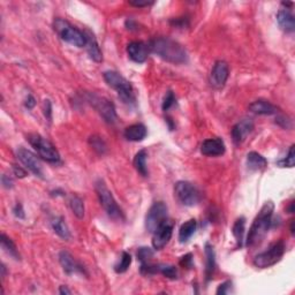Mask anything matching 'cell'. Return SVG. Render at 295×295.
Returning <instances> with one entry per match:
<instances>
[{
  "instance_id": "6da1fadb",
  "label": "cell",
  "mask_w": 295,
  "mask_h": 295,
  "mask_svg": "<svg viewBox=\"0 0 295 295\" xmlns=\"http://www.w3.org/2000/svg\"><path fill=\"white\" fill-rule=\"evenodd\" d=\"M150 52L155 53L165 62L182 65L188 62V53L181 44L169 37H159L149 42Z\"/></svg>"
},
{
  "instance_id": "7a4b0ae2",
  "label": "cell",
  "mask_w": 295,
  "mask_h": 295,
  "mask_svg": "<svg viewBox=\"0 0 295 295\" xmlns=\"http://www.w3.org/2000/svg\"><path fill=\"white\" fill-rule=\"evenodd\" d=\"M274 204L272 202H267L262 207L257 216L253 221L252 226H250L248 236L246 240V246L248 248H254L258 246L265 238L270 226L272 224V216H274Z\"/></svg>"
},
{
  "instance_id": "3957f363",
  "label": "cell",
  "mask_w": 295,
  "mask_h": 295,
  "mask_svg": "<svg viewBox=\"0 0 295 295\" xmlns=\"http://www.w3.org/2000/svg\"><path fill=\"white\" fill-rule=\"evenodd\" d=\"M103 78H104L108 86H111L112 89H114L118 92V96L125 104L135 105L136 97L133 85L121 74L114 72V70H107V72L103 74Z\"/></svg>"
},
{
  "instance_id": "277c9868",
  "label": "cell",
  "mask_w": 295,
  "mask_h": 295,
  "mask_svg": "<svg viewBox=\"0 0 295 295\" xmlns=\"http://www.w3.org/2000/svg\"><path fill=\"white\" fill-rule=\"evenodd\" d=\"M53 28L59 37L66 43L76 47H84L86 44V38L84 31L80 30L68 21L58 18L53 22Z\"/></svg>"
},
{
  "instance_id": "5b68a950",
  "label": "cell",
  "mask_w": 295,
  "mask_h": 295,
  "mask_svg": "<svg viewBox=\"0 0 295 295\" xmlns=\"http://www.w3.org/2000/svg\"><path fill=\"white\" fill-rule=\"evenodd\" d=\"M95 189L103 209L105 210V212L107 213V216L117 221L124 220L125 217H124L123 210L120 209V207L118 205L117 201L114 200L111 190L107 188V186L105 185V182L99 179V180H97V182H96Z\"/></svg>"
},
{
  "instance_id": "8992f818",
  "label": "cell",
  "mask_w": 295,
  "mask_h": 295,
  "mask_svg": "<svg viewBox=\"0 0 295 295\" xmlns=\"http://www.w3.org/2000/svg\"><path fill=\"white\" fill-rule=\"evenodd\" d=\"M27 140L28 142L30 143V146L36 150L38 156H40L42 159L46 160L47 163H51V164H58V163H60L59 152H58L56 147H54L50 141L44 139L40 134H29Z\"/></svg>"
},
{
  "instance_id": "52a82bcc",
  "label": "cell",
  "mask_w": 295,
  "mask_h": 295,
  "mask_svg": "<svg viewBox=\"0 0 295 295\" xmlns=\"http://www.w3.org/2000/svg\"><path fill=\"white\" fill-rule=\"evenodd\" d=\"M285 250H286L285 242L283 240H279V241L272 243L265 252L256 256L254 258V265L259 269L270 268L280 261L285 254Z\"/></svg>"
},
{
  "instance_id": "ba28073f",
  "label": "cell",
  "mask_w": 295,
  "mask_h": 295,
  "mask_svg": "<svg viewBox=\"0 0 295 295\" xmlns=\"http://www.w3.org/2000/svg\"><path fill=\"white\" fill-rule=\"evenodd\" d=\"M169 209L164 202H156L151 205L146 216V229L153 234L160 226L168 223Z\"/></svg>"
},
{
  "instance_id": "9c48e42d",
  "label": "cell",
  "mask_w": 295,
  "mask_h": 295,
  "mask_svg": "<svg viewBox=\"0 0 295 295\" xmlns=\"http://www.w3.org/2000/svg\"><path fill=\"white\" fill-rule=\"evenodd\" d=\"M174 196L185 207H194L201 200L200 191L188 181H179L174 186Z\"/></svg>"
},
{
  "instance_id": "30bf717a",
  "label": "cell",
  "mask_w": 295,
  "mask_h": 295,
  "mask_svg": "<svg viewBox=\"0 0 295 295\" xmlns=\"http://www.w3.org/2000/svg\"><path fill=\"white\" fill-rule=\"evenodd\" d=\"M88 101L91 103V105L94 106L101 117L104 119L105 123L107 124H114L117 121V111H115L114 104L111 101H108L105 97H99L96 95H89Z\"/></svg>"
},
{
  "instance_id": "8fae6325",
  "label": "cell",
  "mask_w": 295,
  "mask_h": 295,
  "mask_svg": "<svg viewBox=\"0 0 295 295\" xmlns=\"http://www.w3.org/2000/svg\"><path fill=\"white\" fill-rule=\"evenodd\" d=\"M18 158L25 169H29L38 178L43 179V169H42L41 160L38 159V157L34 152L24 149V148H20L18 150Z\"/></svg>"
},
{
  "instance_id": "7c38bea8",
  "label": "cell",
  "mask_w": 295,
  "mask_h": 295,
  "mask_svg": "<svg viewBox=\"0 0 295 295\" xmlns=\"http://www.w3.org/2000/svg\"><path fill=\"white\" fill-rule=\"evenodd\" d=\"M230 75V68L226 62L218 60L213 65V68L210 74V83L214 89L224 88Z\"/></svg>"
},
{
  "instance_id": "4fadbf2b",
  "label": "cell",
  "mask_w": 295,
  "mask_h": 295,
  "mask_svg": "<svg viewBox=\"0 0 295 295\" xmlns=\"http://www.w3.org/2000/svg\"><path fill=\"white\" fill-rule=\"evenodd\" d=\"M127 53L128 57L133 60L134 63H143L147 62L148 57H149L150 49L149 45L144 42L141 41H134L130 42L127 45Z\"/></svg>"
},
{
  "instance_id": "5bb4252c",
  "label": "cell",
  "mask_w": 295,
  "mask_h": 295,
  "mask_svg": "<svg viewBox=\"0 0 295 295\" xmlns=\"http://www.w3.org/2000/svg\"><path fill=\"white\" fill-rule=\"evenodd\" d=\"M254 129V123L252 119H243L239 121L238 124L234 125L231 131V135H232V140L235 146L241 144L247 136L252 133Z\"/></svg>"
},
{
  "instance_id": "9a60e30c",
  "label": "cell",
  "mask_w": 295,
  "mask_h": 295,
  "mask_svg": "<svg viewBox=\"0 0 295 295\" xmlns=\"http://www.w3.org/2000/svg\"><path fill=\"white\" fill-rule=\"evenodd\" d=\"M59 262L62 264L63 271L67 274H84V268L80 264L79 262H76V259L73 257L66 250H63L59 254Z\"/></svg>"
},
{
  "instance_id": "2e32d148",
  "label": "cell",
  "mask_w": 295,
  "mask_h": 295,
  "mask_svg": "<svg viewBox=\"0 0 295 295\" xmlns=\"http://www.w3.org/2000/svg\"><path fill=\"white\" fill-rule=\"evenodd\" d=\"M173 234V226L171 224L166 223L163 226H160L158 230L153 233V238H152V247L156 250H160L163 249L164 247L168 245L169 240L172 238Z\"/></svg>"
},
{
  "instance_id": "e0dca14e",
  "label": "cell",
  "mask_w": 295,
  "mask_h": 295,
  "mask_svg": "<svg viewBox=\"0 0 295 295\" xmlns=\"http://www.w3.org/2000/svg\"><path fill=\"white\" fill-rule=\"evenodd\" d=\"M226 147L221 139L205 140L201 146V152L208 157H218L225 153Z\"/></svg>"
},
{
  "instance_id": "ac0fdd59",
  "label": "cell",
  "mask_w": 295,
  "mask_h": 295,
  "mask_svg": "<svg viewBox=\"0 0 295 295\" xmlns=\"http://www.w3.org/2000/svg\"><path fill=\"white\" fill-rule=\"evenodd\" d=\"M85 38H86V52H88L89 57H90L91 60H94L95 63H102L103 62V54L101 51V47L98 45V42L96 40L95 35L91 33V31L85 30L84 31Z\"/></svg>"
},
{
  "instance_id": "d6986e66",
  "label": "cell",
  "mask_w": 295,
  "mask_h": 295,
  "mask_svg": "<svg viewBox=\"0 0 295 295\" xmlns=\"http://www.w3.org/2000/svg\"><path fill=\"white\" fill-rule=\"evenodd\" d=\"M249 111L258 115H274L278 113L279 108L270 102L258 99L249 105Z\"/></svg>"
},
{
  "instance_id": "ffe728a7",
  "label": "cell",
  "mask_w": 295,
  "mask_h": 295,
  "mask_svg": "<svg viewBox=\"0 0 295 295\" xmlns=\"http://www.w3.org/2000/svg\"><path fill=\"white\" fill-rule=\"evenodd\" d=\"M277 22L279 27L286 33H293L295 29V19L290 8H283L277 13Z\"/></svg>"
},
{
  "instance_id": "44dd1931",
  "label": "cell",
  "mask_w": 295,
  "mask_h": 295,
  "mask_svg": "<svg viewBox=\"0 0 295 295\" xmlns=\"http://www.w3.org/2000/svg\"><path fill=\"white\" fill-rule=\"evenodd\" d=\"M147 134V128L142 124L131 125V126H128L124 131V136L128 141H131V142H141V141L146 139Z\"/></svg>"
},
{
  "instance_id": "7402d4cb",
  "label": "cell",
  "mask_w": 295,
  "mask_h": 295,
  "mask_svg": "<svg viewBox=\"0 0 295 295\" xmlns=\"http://www.w3.org/2000/svg\"><path fill=\"white\" fill-rule=\"evenodd\" d=\"M247 166L252 171H262L268 166V162L261 153L252 151L247 155Z\"/></svg>"
},
{
  "instance_id": "603a6c76",
  "label": "cell",
  "mask_w": 295,
  "mask_h": 295,
  "mask_svg": "<svg viewBox=\"0 0 295 295\" xmlns=\"http://www.w3.org/2000/svg\"><path fill=\"white\" fill-rule=\"evenodd\" d=\"M51 226H52V230L54 231V233L57 234L58 236L63 240H69L70 239V232L68 226H67L65 219L63 217H54L52 221H51Z\"/></svg>"
},
{
  "instance_id": "cb8c5ba5",
  "label": "cell",
  "mask_w": 295,
  "mask_h": 295,
  "mask_svg": "<svg viewBox=\"0 0 295 295\" xmlns=\"http://www.w3.org/2000/svg\"><path fill=\"white\" fill-rule=\"evenodd\" d=\"M205 256H207L205 274H207V280L209 281L213 274L214 268H216V254H214L213 247L210 243H205Z\"/></svg>"
},
{
  "instance_id": "d4e9b609",
  "label": "cell",
  "mask_w": 295,
  "mask_h": 295,
  "mask_svg": "<svg viewBox=\"0 0 295 295\" xmlns=\"http://www.w3.org/2000/svg\"><path fill=\"white\" fill-rule=\"evenodd\" d=\"M197 227V223L195 219H189L186 221L185 224H182L180 230H179V240L181 243L187 242L189 239L191 238V235L195 233Z\"/></svg>"
},
{
  "instance_id": "484cf974",
  "label": "cell",
  "mask_w": 295,
  "mask_h": 295,
  "mask_svg": "<svg viewBox=\"0 0 295 295\" xmlns=\"http://www.w3.org/2000/svg\"><path fill=\"white\" fill-rule=\"evenodd\" d=\"M147 150H140L134 157V168L137 172L140 173L142 176H148L149 172H148V166H147Z\"/></svg>"
},
{
  "instance_id": "4316f807",
  "label": "cell",
  "mask_w": 295,
  "mask_h": 295,
  "mask_svg": "<svg viewBox=\"0 0 295 295\" xmlns=\"http://www.w3.org/2000/svg\"><path fill=\"white\" fill-rule=\"evenodd\" d=\"M245 226H246V219L243 217H240L239 219H236L235 223H234L233 229H232V233L234 235V238L236 240V243H238V247L243 246V235H245Z\"/></svg>"
},
{
  "instance_id": "83f0119b",
  "label": "cell",
  "mask_w": 295,
  "mask_h": 295,
  "mask_svg": "<svg viewBox=\"0 0 295 295\" xmlns=\"http://www.w3.org/2000/svg\"><path fill=\"white\" fill-rule=\"evenodd\" d=\"M69 207L73 213L75 214L79 219H82L84 217V203H83L82 198L79 197L78 195H72L69 198Z\"/></svg>"
},
{
  "instance_id": "f1b7e54d",
  "label": "cell",
  "mask_w": 295,
  "mask_h": 295,
  "mask_svg": "<svg viewBox=\"0 0 295 295\" xmlns=\"http://www.w3.org/2000/svg\"><path fill=\"white\" fill-rule=\"evenodd\" d=\"M0 240H1L2 249H4L9 256H12V257L15 259H20V254H19L17 246L14 245V242H13L8 236H6L5 234H1Z\"/></svg>"
},
{
  "instance_id": "f546056e",
  "label": "cell",
  "mask_w": 295,
  "mask_h": 295,
  "mask_svg": "<svg viewBox=\"0 0 295 295\" xmlns=\"http://www.w3.org/2000/svg\"><path fill=\"white\" fill-rule=\"evenodd\" d=\"M89 144H90V147L98 153V155H104V153L107 151L106 143H105V141L98 135H92L89 137Z\"/></svg>"
},
{
  "instance_id": "4dcf8cb0",
  "label": "cell",
  "mask_w": 295,
  "mask_h": 295,
  "mask_svg": "<svg viewBox=\"0 0 295 295\" xmlns=\"http://www.w3.org/2000/svg\"><path fill=\"white\" fill-rule=\"evenodd\" d=\"M130 264H131L130 254L127 252H124L123 255H121L120 262L114 267V271L117 272V274H124V272H126L128 269H129Z\"/></svg>"
},
{
  "instance_id": "1f68e13d",
  "label": "cell",
  "mask_w": 295,
  "mask_h": 295,
  "mask_svg": "<svg viewBox=\"0 0 295 295\" xmlns=\"http://www.w3.org/2000/svg\"><path fill=\"white\" fill-rule=\"evenodd\" d=\"M277 165L279 166V168H288V169L294 168V165H295V146L294 144L290 148V150H288L287 156L281 160H279V162L277 163Z\"/></svg>"
},
{
  "instance_id": "d6a6232c",
  "label": "cell",
  "mask_w": 295,
  "mask_h": 295,
  "mask_svg": "<svg viewBox=\"0 0 295 295\" xmlns=\"http://www.w3.org/2000/svg\"><path fill=\"white\" fill-rule=\"evenodd\" d=\"M159 274H162L163 275H165L166 278L169 279H176L178 278V271H176V268L173 267V265H159Z\"/></svg>"
},
{
  "instance_id": "836d02e7",
  "label": "cell",
  "mask_w": 295,
  "mask_h": 295,
  "mask_svg": "<svg viewBox=\"0 0 295 295\" xmlns=\"http://www.w3.org/2000/svg\"><path fill=\"white\" fill-rule=\"evenodd\" d=\"M153 250L151 248H148V247H142L137 250V259H140L141 263H147L149 262V259L153 257Z\"/></svg>"
},
{
  "instance_id": "e575fe53",
  "label": "cell",
  "mask_w": 295,
  "mask_h": 295,
  "mask_svg": "<svg viewBox=\"0 0 295 295\" xmlns=\"http://www.w3.org/2000/svg\"><path fill=\"white\" fill-rule=\"evenodd\" d=\"M174 104H175L174 94H173L172 91H168V92H166L165 97H164V101H163V105H162L163 111H165V112L169 111V108H171Z\"/></svg>"
},
{
  "instance_id": "d590c367",
  "label": "cell",
  "mask_w": 295,
  "mask_h": 295,
  "mask_svg": "<svg viewBox=\"0 0 295 295\" xmlns=\"http://www.w3.org/2000/svg\"><path fill=\"white\" fill-rule=\"evenodd\" d=\"M231 286H232V281L227 280V281H225V283L220 284L219 286H218L216 293L218 295H225V294H227L230 292Z\"/></svg>"
},
{
  "instance_id": "8d00e7d4",
  "label": "cell",
  "mask_w": 295,
  "mask_h": 295,
  "mask_svg": "<svg viewBox=\"0 0 295 295\" xmlns=\"http://www.w3.org/2000/svg\"><path fill=\"white\" fill-rule=\"evenodd\" d=\"M180 264H181V267L190 269L191 267H193V255L187 254V255H185L184 257H181Z\"/></svg>"
},
{
  "instance_id": "74e56055",
  "label": "cell",
  "mask_w": 295,
  "mask_h": 295,
  "mask_svg": "<svg viewBox=\"0 0 295 295\" xmlns=\"http://www.w3.org/2000/svg\"><path fill=\"white\" fill-rule=\"evenodd\" d=\"M44 115L49 121L52 119V105L49 99L44 101Z\"/></svg>"
},
{
  "instance_id": "f35d334b",
  "label": "cell",
  "mask_w": 295,
  "mask_h": 295,
  "mask_svg": "<svg viewBox=\"0 0 295 295\" xmlns=\"http://www.w3.org/2000/svg\"><path fill=\"white\" fill-rule=\"evenodd\" d=\"M13 212H14V216L19 218V219H23V218L25 217L23 207H22L20 203H18L17 205H15L14 209H13Z\"/></svg>"
},
{
  "instance_id": "ab89813d",
  "label": "cell",
  "mask_w": 295,
  "mask_h": 295,
  "mask_svg": "<svg viewBox=\"0 0 295 295\" xmlns=\"http://www.w3.org/2000/svg\"><path fill=\"white\" fill-rule=\"evenodd\" d=\"M279 126H281L283 128H291L292 127V121L288 119V118L285 117H278L277 120H275Z\"/></svg>"
},
{
  "instance_id": "60d3db41",
  "label": "cell",
  "mask_w": 295,
  "mask_h": 295,
  "mask_svg": "<svg viewBox=\"0 0 295 295\" xmlns=\"http://www.w3.org/2000/svg\"><path fill=\"white\" fill-rule=\"evenodd\" d=\"M129 5L134 6V7H149V6L153 5V1H140V0H131L129 1Z\"/></svg>"
},
{
  "instance_id": "b9f144b4",
  "label": "cell",
  "mask_w": 295,
  "mask_h": 295,
  "mask_svg": "<svg viewBox=\"0 0 295 295\" xmlns=\"http://www.w3.org/2000/svg\"><path fill=\"white\" fill-rule=\"evenodd\" d=\"M1 184L5 188L11 189V188H13V186H14V181H13V179L11 178V176L4 174L1 176Z\"/></svg>"
},
{
  "instance_id": "7bdbcfd3",
  "label": "cell",
  "mask_w": 295,
  "mask_h": 295,
  "mask_svg": "<svg viewBox=\"0 0 295 295\" xmlns=\"http://www.w3.org/2000/svg\"><path fill=\"white\" fill-rule=\"evenodd\" d=\"M13 172H14V174L17 175L18 178H24V176L27 175V172L18 165H13Z\"/></svg>"
},
{
  "instance_id": "ee69618b",
  "label": "cell",
  "mask_w": 295,
  "mask_h": 295,
  "mask_svg": "<svg viewBox=\"0 0 295 295\" xmlns=\"http://www.w3.org/2000/svg\"><path fill=\"white\" fill-rule=\"evenodd\" d=\"M24 105H25V107L29 108V110H31V108H34L35 105H36V99H35L31 95H29L27 99H25Z\"/></svg>"
},
{
  "instance_id": "f6af8a7d",
  "label": "cell",
  "mask_w": 295,
  "mask_h": 295,
  "mask_svg": "<svg viewBox=\"0 0 295 295\" xmlns=\"http://www.w3.org/2000/svg\"><path fill=\"white\" fill-rule=\"evenodd\" d=\"M59 293L62 294V295H65V294L68 295V294H72V291L68 290V288H67L66 286H60Z\"/></svg>"
},
{
  "instance_id": "bcb514c9",
  "label": "cell",
  "mask_w": 295,
  "mask_h": 295,
  "mask_svg": "<svg viewBox=\"0 0 295 295\" xmlns=\"http://www.w3.org/2000/svg\"><path fill=\"white\" fill-rule=\"evenodd\" d=\"M288 212L293 213L294 212V202H291L290 203V208H288Z\"/></svg>"
},
{
  "instance_id": "7dc6e473",
  "label": "cell",
  "mask_w": 295,
  "mask_h": 295,
  "mask_svg": "<svg viewBox=\"0 0 295 295\" xmlns=\"http://www.w3.org/2000/svg\"><path fill=\"white\" fill-rule=\"evenodd\" d=\"M5 274H6V268L4 264H1V277L5 278Z\"/></svg>"
},
{
  "instance_id": "c3c4849f",
  "label": "cell",
  "mask_w": 295,
  "mask_h": 295,
  "mask_svg": "<svg viewBox=\"0 0 295 295\" xmlns=\"http://www.w3.org/2000/svg\"><path fill=\"white\" fill-rule=\"evenodd\" d=\"M291 233L294 234V221L293 220H292V223H291Z\"/></svg>"
}]
</instances>
